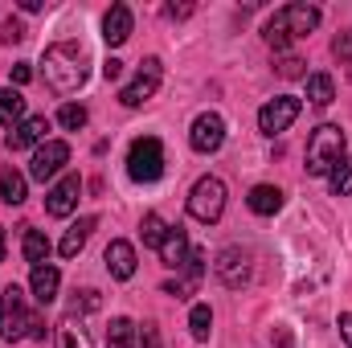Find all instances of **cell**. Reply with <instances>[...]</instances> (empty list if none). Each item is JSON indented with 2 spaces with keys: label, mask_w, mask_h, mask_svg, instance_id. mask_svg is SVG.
Returning a JSON list of instances; mask_svg holds the SVG:
<instances>
[{
  "label": "cell",
  "mask_w": 352,
  "mask_h": 348,
  "mask_svg": "<svg viewBox=\"0 0 352 348\" xmlns=\"http://www.w3.org/2000/svg\"><path fill=\"white\" fill-rule=\"evenodd\" d=\"M98 226V217H78L70 230H66V238H62V259H78L82 254V246H87V238H90V230Z\"/></svg>",
  "instance_id": "ac0fdd59"
},
{
  "label": "cell",
  "mask_w": 352,
  "mask_h": 348,
  "mask_svg": "<svg viewBox=\"0 0 352 348\" xmlns=\"http://www.w3.org/2000/svg\"><path fill=\"white\" fill-rule=\"evenodd\" d=\"M131 336H135V324L127 316H115L111 332H107V348H131Z\"/></svg>",
  "instance_id": "83f0119b"
},
{
  "label": "cell",
  "mask_w": 352,
  "mask_h": 348,
  "mask_svg": "<svg viewBox=\"0 0 352 348\" xmlns=\"http://www.w3.org/2000/svg\"><path fill=\"white\" fill-rule=\"evenodd\" d=\"M295 119H299V98H295V94H278V98H270L263 111H258V131H263V135H278V131H287Z\"/></svg>",
  "instance_id": "9c48e42d"
},
{
  "label": "cell",
  "mask_w": 352,
  "mask_h": 348,
  "mask_svg": "<svg viewBox=\"0 0 352 348\" xmlns=\"http://www.w3.org/2000/svg\"><path fill=\"white\" fill-rule=\"evenodd\" d=\"M25 197H29L25 176L16 173V168H4V173H0V201H4V205H21Z\"/></svg>",
  "instance_id": "603a6c76"
},
{
  "label": "cell",
  "mask_w": 352,
  "mask_h": 348,
  "mask_svg": "<svg viewBox=\"0 0 352 348\" xmlns=\"http://www.w3.org/2000/svg\"><path fill=\"white\" fill-rule=\"evenodd\" d=\"M87 107H82V102H66V107H62V111H58V123H62V127H66V131H82V127H87Z\"/></svg>",
  "instance_id": "f546056e"
},
{
  "label": "cell",
  "mask_w": 352,
  "mask_h": 348,
  "mask_svg": "<svg viewBox=\"0 0 352 348\" xmlns=\"http://www.w3.org/2000/svg\"><path fill=\"white\" fill-rule=\"evenodd\" d=\"M131 37V8L127 4H111V12L102 17V41L107 45H123Z\"/></svg>",
  "instance_id": "9a60e30c"
},
{
  "label": "cell",
  "mask_w": 352,
  "mask_h": 348,
  "mask_svg": "<svg viewBox=\"0 0 352 348\" xmlns=\"http://www.w3.org/2000/svg\"><path fill=\"white\" fill-rule=\"evenodd\" d=\"M340 336H344V345L352 348V312H344V316H340Z\"/></svg>",
  "instance_id": "74e56055"
},
{
  "label": "cell",
  "mask_w": 352,
  "mask_h": 348,
  "mask_svg": "<svg viewBox=\"0 0 352 348\" xmlns=\"http://www.w3.org/2000/svg\"><path fill=\"white\" fill-rule=\"evenodd\" d=\"M188 12H192V4H168V17H173V21H184Z\"/></svg>",
  "instance_id": "f35d334b"
},
{
  "label": "cell",
  "mask_w": 352,
  "mask_h": 348,
  "mask_svg": "<svg viewBox=\"0 0 352 348\" xmlns=\"http://www.w3.org/2000/svg\"><path fill=\"white\" fill-rule=\"evenodd\" d=\"M332 54H336L340 62H352V29L336 33V41H332Z\"/></svg>",
  "instance_id": "836d02e7"
},
{
  "label": "cell",
  "mask_w": 352,
  "mask_h": 348,
  "mask_svg": "<svg viewBox=\"0 0 352 348\" xmlns=\"http://www.w3.org/2000/svg\"><path fill=\"white\" fill-rule=\"evenodd\" d=\"M29 78H33V66H29V62H16V66H12V83H16V87H25Z\"/></svg>",
  "instance_id": "8d00e7d4"
},
{
  "label": "cell",
  "mask_w": 352,
  "mask_h": 348,
  "mask_svg": "<svg viewBox=\"0 0 352 348\" xmlns=\"http://www.w3.org/2000/svg\"><path fill=\"white\" fill-rule=\"evenodd\" d=\"M0 262H4V226H0Z\"/></svg>",
  "instance_id": "ab89813d"
},
{
  "label": "cell",
  "mask_w": 352,
  "mask_h": 348,
  "mask_svg": "<svg viewBox=\"0 0 352 348\" xmlns=\"http://www.w3.org/2000/svg\"><path fill=\"white\" fill-rule=\"evenodd\" d=\"M58 283H62V274H58V266H33V274H29V287H33V299L45 307V303H54L58 299Z\"/></svg>",
  "instance_id": "2e32d148"
},
{
  "label": "cell",
  "mask_w": 352,
  "mask_h": 348,
  "mask_svg": "<svg viewBox=\"0 0 352 348\" xmlns=\"http://www.w3.org/2000/svg\"><path fill=\"white\" fill-rule=\"evenodd\" d=\"M303 66H307V62L295 58V54H283V58H278V74H283V78H303Z\"/></svg>",
  "instance_id": "d6a6232c"
},
{
  "label": "cell",
  "mask_w": 352,
  "mask_h": 348,
  "mask_svg": "<svg viewBox=\"0 0 352 348\" xmlns=\"http://www.w3.org/2000/svg\"><path fill=\"white\" fill-rule=\"evenodd\" d=\"M0 41H4V45L25 41V25H21L16 17H4V21H0Z\"/></svg>",
  "instance_id": "4dcf8cb0"
},
{
  "label": "cell",
  "mask_w": 352,
  "mask_h": 348,
  "mask_svg": "<svg viewBox=\"0 0 352 348\" xmlns=\"http://www.w3.org/2000/svg\"><path fill=\"white\" fill-rule=\"evenodd\" d=\"M160 259H164V266H173V270L184 266V259H188V238H184L180 226L168 230V238H164V246H160Z\"/></svg>",
  "instance_id": "44dd1931"
},
{
  "label": "cell",
  "mask_w": 352,
  "mask_h": 348,
  "mask_svg": "<svg viewBox=\"0 0 352 348\" xmlns=\"http://www.w3.org/2000/svg\"><path fill=\"white\" fill-rule=\"evenodd\" d=\"M87 66H90L87 45H78V41H58L41 58V74H45V83L58 90V94H74V90L82 87L87 74H90Z\"/></svg>",
  "instance_id": "6da1fadb"
},
{
  "label": "cell",
  "mask_w": 352,
  "mask_h": 348,
  "mask_svg": "<svg viewBox=\"0 0 352 348\" xmlns=\"http://www.w3.org/2000/svg\"><path fill=\"white\" fill-rule=\"evenodd\" d=\"M140 348H160V332H156V324H144V328H140Z\"/></svg>",
  "instance_id": "e575fe53"
},
{
  "label": "cell",
  "mask_w": 352,
  "mask_h": 348,
  "mask_svg": "<svg viewBox=\"0 0 352 348\" xmlns=\"http://www.w3.org/2000/svg\"><path fill=\"white\" fill-rule=\"evenodd\" d=\"M316 25H320V8H316V4H283V8L266 21L263 37L274 45V50H287L291 41L311 37Z\"/></svg>",
  "instance_id": "7a4b0ae2"
},
{
  "label": "cell",
  "mask_w": 352,
  "mask_h": 348,
  "mask_svg": "<svg viewBox=\"0 0 352 348\" xmlns=\"http://www.w3.org/2000/svg\"><path fill=\"white\" fill-rule=\"evenodd\" d=\"M160 78H164L160 58H144V62H140V74L119 90V102H123V107H144V102L160 90Z\"/></svg>",
  "instance_id": "52a82bcc"
},
{
  "label": "cell",
  "mask_w": 352,
  "mask_h": 348,
  "mask_svg": "<svg viewBox=\"0 0 352 348\" xmlns=\"http://www.w3.org/2000/svg\"><path fill=\"white\" fill-rule=\"evenodd\" d=\"M66 160H70V144L66 140H45L33 152V160H29V176L33 180H50V176H58L66 168Z\"/></svg>",
  "instance_id": "30bf717a"
},
{
  "label": "cell",
  "mask_w": 352,
  "mask_h": 348,
  "mask_svg": "<svg viewBox=\"0 0 352 348\" xmlns=\"http://www.w3.org/2000/svg\"><path fill=\"white\" fill-rule=\"evenodd\" d=\"M205 250H192L188 259H184V274L173 279V283H164V295H173V299H188L197 287H201V279H205Z\"/></svg>",
  "instance_id": "4fadbf2b"
},
{
  "label": "cell",
  "mask_w": 352,
  "mask_h": 348,
  "mask_svg": "<svg viewBox=\"0 0 352 348\" xmlns=\"http://www.w3.org/2000/svg\"><path fill=\"white\" fill-rule=\"evenodd\" d=\"M25 262H33V266H45L50 259V238L41 234V230H25Z\"/></svg>",
  "instance_id": "cb8c5ba5"
},
{
  "label": "cell",
  "mask_w": 352,
  "mask_h": 348,
  "mask_svg": "<svg viewBox=\"0 0 352 348\" xmlns=\"http://www.w3.org/2000/svg\"><path fill=\"white\" fill-rule=\"evenodd\" d=\"M213 270H217V279L230 287V291H242L246 283H250V254L246 250H238V246H226L217 262H213Z\"/></svg>",
  "instance_id": "8fae6325"
},
{
  "label": "cell",
  "mask_w": 352,
  "mask_h": 348,
  "mask_svg": "<svg viewBox=\"0 0 352 348\" xmlns=\"http://www.w3.org/2000/svg\"><path fill=\"white\" fill-rule=\"evenodd\" d=\"M344 148H349L344 127H336V123H320V127L311 131V140H307V173L311 176H328L340 160H344Z\"/></svg>",
  "instance_id": "3957f363"
},
{
  "label": "cell",
  "mask_w": 352,
  "mask_h": 348,
  "mask_svg": "<svg viewBox=\"0 0 352 348\" xmlns=\"http://www.w3.org/2000/svg\"><path fill=\"white\" fill-rule=\"evenodd\" d=\"M188 332H192V340H209V332H213V312H209V303H192V312H188Z\"/></svg>",
  "instance_id": "484cf974"
},
{
  "label": "cell",
  "mask_w": 352,
  "mask_h": 348,
  "mask_svg": "<svg viewBox=\"0 0 352 348\" xmlns=\"http://www.w3.org/2000/svg\"><path fill=\"white\" fill-rule=\"evenodd\" d=\"M349 78H352V70H349Z\"/></svg>",
  "instance_id": "60d3db41"
},
{
  "label": "cell",
  "mask_w": 352,
  "mask_h": 348,
  "mask_svg": "<svg viewBox=\"0 0 352 348\" xmlns=\"http://www.w3.org/2000/svg\"><path fill=\"white\" fill-rule=\"evenodd\" d=\"M16 123H25V94L12 87L0 90V127H16Z\"/></svg>",
  "instance_id": "ffe728a7"
},
{
  "label": "cell",
  "mask_w": 352,
  "mask_h": 348,
  "mask_svg": "<svg viewBox=\"0 0 352 348\" xmlns=\"http://www.w3.org/2000/svg\"><path fill=\"white\" fill-rule=\"evenodd\" d=\"M58 348H90V332L82 328V320L74 312L58 324Z\"/></svg>",
  "instance_id": "7402d4cb"
},
{
  "label": "cell",
  "mask_w": 352,
  "mask_h": 348,
  "mask_svg": "<svg viewBox=\"0 0 352 348\" xmlns=\"http://www.w3.org/2000/svg\"><path fill=\"white\" fill-rule=\"evenodd\" d=\"M188 144H192V152L213 156V152L226 144V119H221L217 111L197 115V119H192V131H188Z\"/></svg>",
  "instance_id": "ba28073f"
},
{
  "label": "cell",
  "mask_w": 352,
  "mask_h": 348,
  "mask_svg": "<svg viewBox=\"0 0 352 348\" xmlns=\"http://www.w3.org/2000/svg\"><path fill=\"white\" fill-rule=\"evenodd\" d=\"M328 188H332V197H349V193H352V160H349V156L328 173Z\"/></svg>",
  "instance_id": "f1b7e54d"
},
{
  "label": "cell",
  "mask_w": 352,
  "mask_h": 348,
  "mask_svg": "<svg viewBox=\"0 0 352 348\" xmlns=\"http://www.w3.org/2000/svg\"><path fill=\"white\" fill-rule=\"evenodd\" d=\"M188 213H192L197 221L213 226V221L226 213V184H221L217 176H201V180L192 184V193H188Z\"/></svg>",
  "instance_id": "8992f818"
},
{
  "label": "cell",
  "mask_w": 352,
  "mask_h": 348,
  "mask_svg": "<svg viewBox=\"0 0 352 348\" xmlns=\"http://www.w3.org/2000/svg\"><path fill=\"white\" fill-rule=\"evenodd\" d=\"M45 131H50V119H45V115H29L25 123H16V127L4 135V148H8V152H25V148L41 144Z\"/></svg>",
  "instance_id": "5bb4252c"
},
{
  "label": "cell",
  "mask_w": 352,
  "mask_h": 348,
  "mask_svg": "<svg viewBox=\"0 0 352 348\" xmlns=\"http://www.w3.org/2000/svg\"><path fill=\"white\" fill-rule=\"evenodd\" d=\"M78 193H82V176L66 173L50 193H45V213H50V217H70L74 205H78Z\"/></svg>",
  "instance_id": "7c38bea8"
},
{
  "label": "cell",
  "mask_w": 352,
  "mask_h": 348,
  "mask_svg": "<svg viewBox=\"0 0 352 348\" xmlns=\"http://www.w3.org/2000/svg\"><path fill=\"white\" fill-rule=\"evenodd\" d=\"M307 98H311L316 107H328V102L336 98V83H332V74H311V78H307Z\"/></svg>",
  "instance_id": "4316f807"
},
{
  "label": "cell",
  "mask_w": 352,
  "mask_h": 348,
  "mask_svg": "<svg viewBox=\"0 0 352 348\" xmlns=\"http://www.w3.org/2000/svg\"><path fill=\"white\" fill-rule=\"evenodd\" d=\"M168 230H173V226H168L160 213H144V226H140L144 246H156V250H160V246H164V238H168Z\"/></svg>",
  "instance_id": "d4e9b609"
},
{
  "label": "cell",
  "mask_w": 352,
  "mask_h": 348,
  "mask_svg": "<svg viewBox=\"0 0 352 348\" xmlns=\"http://www.w3.org/2000/svg\"><path fill=\"white\" fill-rule=\"evenodd\" d=\"M246 205H250L258 217H270V213L283 209V188H274V184H254L250 197H246Z\"/></svg>",
  "instance_id": "d6986e66"
},
{
  "label": "cell",
  "mask_w": 352,
  "mask_h": 348,
  "mask_svg": "<svg viewBox=\"0 0 352 348\" xmlns=\"http://www.w3.org/2000/svg\"><path fill=\"white\" fill-rule=\"evenodd\" d=\"M127 176L140 184H152L164 176V144L156 135H140L127 152Z\"/></svg>",
  "instance_id": "277c9868"
},
{
  "label": "cell",
  "mask_w": 352,
  "mask_h": 348,
  "mask_svg": "<svg viewBox=\"0 0 352 348\" xmlns=\"http://www.w3.org/2000/svg\"><path fill=\"white\" fill-rule=\"evenodd\" d=\"M119 74H123V62H119V58H107V62H102V78H107V83H119Z\"/></svg>",
  "instance_id": "d590c367"
},
{
  "label": "cell",
  "mask_w": 352,
  "mask_h": 348,
  "mask_svg": "<svg viewBox=\"0 0 352 348\" xmlns=\"http://www.w3.org/2000/svg\"><path fill=\"white\" fill-rule=\"evenodd\" d=\"M33 320H37V316L25 307V291H21L16 283H8L4 295H0V340H21V336H29Z\"/></svg>",
  "instance_id": "5b68a950"
},
{
  "label": "cell",
  "mask_w": 352,
  "mask_h": 348,
  "mask_svg": "<svg viewBox=\"0 0 352 348\" xmlns=\"http://www.w3.org/2000/svg\"><path fill=\"white\" fill-rule=\"evenodd\" d=\"M70 312H74V316H78V312H98V291H94V287H87V291H74Z\"/></svg>",
  "instance_id": "1f68e13d"
},
{
  "label": "cell",
  "mask_w": 352,
  "mask_h": 348,
  "mask_svg": "<svg viewBox=\"0 0 352 348\" xmlns=\"http://www.w3.org/2000/svg\"><path fill=\"white\" fill-rule=\"evenodd\" d=\"M102 259H107V270H111L115 279H131V274H135V246L123 242V238H115Z\"/></svg>",
  "instance_id": "e0dca14e"
}]
</instances>
